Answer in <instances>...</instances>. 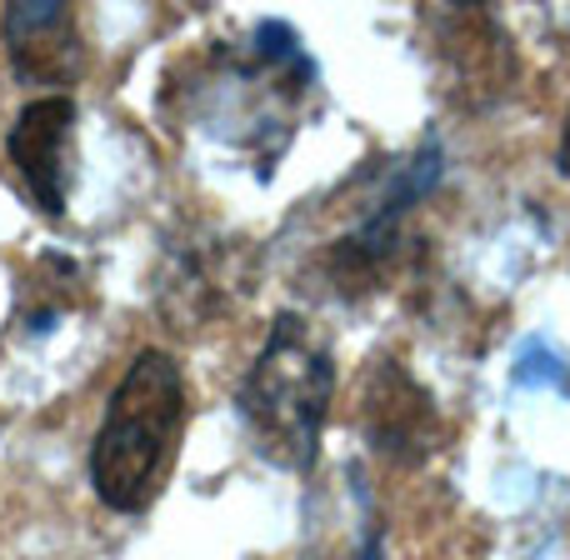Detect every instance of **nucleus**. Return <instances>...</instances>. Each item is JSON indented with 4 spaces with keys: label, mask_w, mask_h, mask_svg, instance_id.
<instances>
[{
    "label": "nucleus",
    "mask_w": 570,
    "mask_h": 560,
    "mask_svg": "<svg viewBox=\"0 0 570 560\" xmlns=\"http://www.w3.org/2000/svg\"><path fill=\"white\" fill-rule=\"evenodd\" d=\"M240 246L220 236H190L180 246L166 250V266L156 276V301L170 321L186 331V325H200L210 315H220L230 305V291L240 285L236 276Z\"/></svg>",
    "instance_id": "7"
},
{
    "label": "nucleus",
    "mask_w": 570,
    "mask_h": 560,
    "mask_svg": "<svg viewBox=\"0 0 570 560\" xmlns=\"http://www.w3.org/2000/svg\"><path fill=\"white\" fill-rule=\"evenodd\" d=\"M180 425H186V375L176 355L140 351L120 375L90 445V485L100 505L120 515L146 511L170 471Z\"/></svg>",
    "instance_id": "1"
},
{
    "label": "nucleus",
    "mask_w": 570,
    "mask_h": 560,
    "mask_svg": "<svg viewBox=\"0 0 570 560\" xmlns=\"http://www.w3.org/2000/svg\"><path fill=\"white\" fill-rule=\"evenodd\" d=\"M10 70L26 86H76L86 70V36L70 6L60 0H16L0 16Z\"/></svg>",
    "instance_id": "4"
},
{
    "label": "nucleus",
    "mask_w": 570,
    "mask_h": 560,
    "mask_svg": "<svg viewBox=\"0 0 570 560\" xmlns=\"http://www.w3.org/2000/svg\"><path fill=\"white\" fill-rule=\"evenodd\" d=\"M361 431L371 441L375 455L395 465H421L425 455H435V445L445 441L441 411H435L431 391L411 381L401 361L381 355L371 361L361 385Z\"/></svg>",
    "instance_id": "3"
},
{
    "label": "nucleus",
    "mask_w": 570,
    "mask_h": 560,
    "mask_svg": "<svg viewBox=\"0 0 570 560\" xmlns=\"http://www.w3.org/2000/svg\"><path fill=\"white\" fill-rule=\"evenodd\" d=\"M561 170L570 176V116H566V130H561Z\"/></svg>",
    "instance_id": "8"
},
{
    "label": "nucleus",
    "mask_w": 570,
    "mask_h": 560,
    "mask_svg": "<svg viewBox=\"0 0 570 560\" xmlns=\"http://www.w3.org/2000/svg\"><path fill=\"white\" fill-rule=\"evenodd\" d=\"M70 140H76V100H70V96L30 100V106L16 116L10 136H6L10 166L20 170L26 190L36 196V206L46 210V216H66L70 160H76Z\"/></svg>",
    "instance_id": "5"
},
{
    "label": "nucleus",
    "mask_w": 570,
    "mask_h": 560,
    "mask_svg": "<svg viewBox=\"0 0 570 560\" xmlns=\"http://www.w3.org/2000/svg\"><path fill=\"white\" fill-rule=\"evenodd\" d=\"M331 395H335V361L325 335L305 315L281 311L236 395L240 421H246L261 461L295 475L311 471L315 455H321Z\"/></svg>",
    "instance_id": "2"
},
{
    "label": "nucleus",
    "mask_w": 570,
    "mask_h": 560,
    "mask_svg": "<svg viewBox=\"0 0 570 560\" xmlns=\"http://www.w3.org/2000/svg\"><path fill=\"white\" fill-rule=\"evenodd\" d=\"M431 30L441 40V60L451 70V86L465 106H481L511 90L515 80V56L505 30L491 20V10L481 6H451L435 10Z\"/></svg>",
    "instance_id": "6"
}]
</instances>
